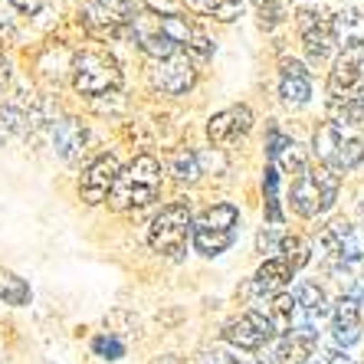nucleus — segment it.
I'll return each instance as SVG.
<instances>
[{"instance_id": "nucleus-1", "label": "nucleus", "mask_w": 364, "mask_h": 364, "mask_svg": "<svg viewBox=\"0 0 364 364\" xmlns=\"http://www.w3.org/2000/svg\"><path fill=\"white\" fill-rule=\"evenodd\" d=\"M161 194V161L154 154H138L119 171L109 194L112 210H141Z\"/></svg>"}, {"instance_id": "nucleus-2", "label": "nucleus", "mask_w": 364, "mask_h": 364, "mask_svg": "<svg viewBox=\"0 0 364 364\" xmlns=\"http://www.w3.org/2000/svg\"><path fill=\"white\" fill-rule=\"evenodd\" d=\"M338 191H341V178L335 171L315 164V168H305L302 174H296L292 187H289V203L292 210L305 220H315L335 207L338 200Z\"/></svg>"}, {"instance_id": "nucleus-3", "label": "nucleus", "mask_w": 364, "mask_h": 364, "mask_svg": "<svg viewBox=\"0 0 364 364\" xmlns=\"http://www.w3.org/2000/svg\"><path fill=\"white\" fill-rule=\"evenodd\" d=\"M73 69V85L79 95L99 99V95L119 92L122 89V63L112 56L109 50H82L69 63Z\"/></svg>"}, {"instance_id": "nucleus-4", "label": "nucleus", "mask_w": 364, "mask_h": 364, "mask_svg": "<svg viewBox=\"0 0 364 364\" xmlns=\"http://www.w3.org/2000/svg\"><path fill=\"white\" fill-rule=\"evenodd\" d=\"M237 227H240V210L233 203H213L210 210H203L191 227V240L194 250L207 259L227 253L233 240H237Z\"/></svg>"}, {"instance_id": "nucleus-5", "label": "nucleus", "mask_w": 364, "mask_h": 364, "mask_svg": "<svg viewBox=\"0 0 364 364\" xmlns=\"http://www.w3.org/2000/svg\"><path fill=\"white\" fill-rule=\"evenodd\" d=\"M191 227H194V213H191V203L178 200L168 203L158 210V217L148 227V246H151L158 256H171L178 259L184 253L187 237H191Z\"/></svg>"}, {"instance_id": "nucleus-6", "label": "nucleus", "mask_w": 364, "mask_h": 364, "mask_svg": "<svg viewBox=\"0 0 364 364\" xmlns=\"http://www.w3.org/2000/svg\"><path fill=\"white\" fill-rule=\"evenodd\" d=\"M312 151L315 158L322 161V168L335 171V174H348V171H355L358 164L364 161V141L355 135H348V132H341V128H335L331 122H325V125H318V132H315L312 138Z\"/></svg>"}, {"instance_id": "nucleus-7", "label": "nucleus", "mask_w": 364, "mask_h": 364, "mask_svg": "<svg viewBox=\"0 0 364 364\" xmlns=\"http://www.w3.org/2000/svg\"><path fill=\"white\" fill-rule=\"evenodd\" d=\"M138 0H89L82 7V26L95 40H115L132 26Z\"/></svg>"}, {"instance_id": "nucleus-8", "label": "nucleus", "mask_w": 364, "mask_h": 364, "mask_svg": "<svg viewBox=\"0 0 364 364\" xmlns=\"http://www.w3.org/2000/svg\"><path fill=\"white\" fill-rule=\"evenodd\" d=\"M364 99V40H348L328 73V102Z\"/></svg>"}, {"instance_id": "nucleus-9", "label": "nucleus", "mask_w": 364, "mask_h": 364, "mask_svg": "<svg viewBox=\"0 0 364 364\" xmlns=\"http://www.w3.org/2000/svg\"><path fill=\"white\" fill-rule=\"evenodd\" d=\"M318 253L331 266H355L364 263V230L348 220H331L318 230Z\"/></svg>"}, {"instance_id": "nucleus-10", "label": "nucleus", "mask_w": 364, "mask_h": 364, "mask_svg": "<svg viewBox=\"0 0 364 364\" xmlns=\"http://www.w3.org/2000/svg\"><path fill=\"white\" fill-rule=\"evenodd\" d=\"M148 82H151L154 92H161V95H187L197 82L194 60L187 53H174L168 60H151Z\"/></svg>"}, {"instance_id": "nucleus-11", "label": "nucleus", "mask_w": 364, "mask_h": 364, "mask_svg": "<svg viewBox=\"0 0 364 364\" xmlns=\"http://www.w3.org/2000/svg\"><path fill=\"white\" fill-rule=\"evenodd\" d=\"M272 338H276V331H272L269 318H266L259 309H250V312H243L240 318L223 325V341L233 345V351H250V355H256V351H263Z\"/></svg>"}, {"instance_id": "nucleus-12", "label": "nucleus", "mask_w": 364, "mask_h": 364, "mask_svg": "<svg viewBox=\"0 0 364 364\" xmlns=\"http://www.w3.org/2000/svg\"><path fill=\"white\" fill-rule=\"evenodd\" d=\"M119 158L115 154H99L89 168L82 171V178H79V200L95 207V203L109 200L112 187H115V178H119Z\"/></svg>"}, {"instance_id": "nucleus-13", "label": "nucleus", "mask_w": 364, "mask_h": 364, "mask_svg": "<svg viewBox=\"0 0 364 364\" xmlns=\"http://www.w3.org/2000/svg\"><path fill=\"white\" fill-rule=\"evenodd\" d=\"M158 23L168 33V40L178 46V53H187L191 60H210L213 56V43L207 40V33H200L187 17H178V14H158Z\"/></svg>"}, {"instance_id": "nucleus-14", "label": "nucleus", "mask_w": 364, "mask_h": 364, "mask_svg": "<svg viewBox=\"0 0 364 364\" xmlns=\"http://www.w3.org/2000/svg\"><path fill=\"white\" fill-rule=\"evenodd\" d=\"M299 26H302V46L312 63H325L338 46V33L331 26L328 17L315 14V10H302L299 14Z\"/></svg>"}, {"instance_id": "nucleus-15", "label": "nucleus", "mask_w": 364, "mask_h": 364, "mask_svg": "<svg viewBox=\"0 0 364 364\" xmlns=\"http://www.w3.org/2000/svg\"><path fill=\"white\" fill-rule=\"evenodd\" d=\"M128 30H132L138 50H141L148 60H168V56L178 53V46L168 40V33H164L161 23H158V14H135V20H132Z\"/></svg>"}, {"instance_id": "nucleus-16", "label": "nucleus", "mask_w": 364, "mask_h": 364, "mask_svg": "<svg viewBox=\"0 0 364 364\" xmlns=\"http://www.w3.org/2000/svg\"><path fill=\"white\" fill-rule=\"evenodd\" d=\"M250 128H253V112H250V105H230V109L210 115V122H207V138H210L213 144H230V141H237V138L250 135Z\"/></svg>"}, {"instance_id": "nucleus-17", "label": "nucleus", "mask_w": 364, "mask_h": 364, "mask_svg": "<svg viewBox=\"0 0 364 364\" xmlns=\"http://www.w3.org/2000/svg\"><path fill=\"white\" fill-rule=\"evenodd\" d=\"M331 338L338 348H351L361 341V331H364V312L358 309L355 302L348 296H341L338 302L331 305Z\"/></svg>"}, {"instance_id": "nucleus-18", "label": "nucleus", "mask_w": 364, "mask_h": 364, "mask_svg": "<svg viewBox=\"0 0 364 364\" xmlns=\"http://www.w3.org/2000/svg\"><path fill=\"white\" fill-rule=\"evenodd\" d=\"M312 95V79H309V69L299 60H282L279 66V99L286 102L289 109H302Z\"/></svg>"}, {"instance_id": "nucleus-19", "label": "nucleus", "mask_w": 364, "mask_h": 364, "mask_svg": "<svg viewBox=\"0 0 364 364\" xmlns=\"http://www.w3.org/2000/svg\"><path fill=\"white\" fill-rule=\"evenodd\" d=\"M53 144H56V154L66 164H79L85 154V144H89V132L79 119H63L53 132Z\"/></svg>"}, {"instance_id": "nucleus-20", "label": "nucleus", "mask_w": 364, "mask_h": 364, "mask_svg": "<svg viewBox=\"0 0 364 364\" xmlns=\"http://www.w3.org/2000/svg\"><path fill=\"white\" fill-rule=\"evenodd\" d=\"M292 276L296 272L289 269V263L282 259V256H276V259H266L259 269H256L253 282H250V292H256V296H279V292H286V286L292 282Z\"/></svg>"}, {"instance_id": "nucleus-21", "label": "nucleus", "mask_w": 364, "mask_h": 364, "mask_svg": "<svg viewBox=\"0 0 364 364\" xmlns=\"http://www.w3.org/2000/svg\"><path fill=\"white\" fill-rule=\"evenodd\" d=\"M184 7L197 17H210L220 23H233L243 17V0H184Z\"/></svg>"}, {"instance_id": "nucleus-22", "label": "nucleus", "mask_w": 364, "mask_h": 364, "mask_svg": "<svg viewBox=\"0 0 364 364\" xmlns=\"http://www.w3.org/2000/svg\"><path fill=\"white\" fill-rule=\"evenodd\" d=\"M168 171L181 184H194V181L200 178V158H197V151H191V148H181V151L171 154Z\"/></svg>"}, {"instance_id": "nucleus-23", "label": "nucleus", "mask_w": 364, "mask_h": 364, "mask_svg": "<svg viewBox=\"0 0 364 364\" xmlns=\"http://www.w3.org/2000/svg\"><path fill=\"white\" fill-rule=\"evenodd\" d=\"M30 286H26V279H20L17 272L10 269H0V302L4 305H26L30 302Z\"/></svg>"}, {"instance_id": "nucleus-24", "label": "nucleus", "mask_w": 364, "mask_h": 364, "mask_svg": "<svg viewBox=\"0 0 364 364\" xmlns=\"http://www.w3.org/2000/svg\"><path fill=\"white\" fill-rule=\"evenodd\" d=\"M263 194H266V220H269V223H282V210H279V171H276V164H269V168H266Z\"/></svg>"}, {"instance_id": "nucleus-25", "label": "nucleus", "mask_w": 364, "mask_h": 364, "mask_svg": "<svg viewBox=\"0 0 364 364\" xmlns=\"http://www.w3.org/2000/svg\"><path fill=\"white\" fill-rule=\"evenodd\" d=\"M279 256L289 263V269L299 272L309 259H312V246H309V240H302V237H282V253Z\"/></svg>"}, {"instance_id": "nucleus-26", "label": "nucleus", "mask_w": 364, "mask_h": 364, "mask_svg": "<svg viewBox=\"0 0 364 364\" xmlns=\"http://www.w3.org/2000/svg\"><path fill=\"white\" fill-rule=\"evenodd\" d=\"M92 351L99 358H105V361H119V358L125 355V345H122L115 335H99V338L92 341Z\"/></svg>"}, {"instance_id": "nucleus-27", "label": "nucleus", "mask_w": 364, "mask_h": 364, "mask_svg": "<svg viewBox=\"0 0 364 364\" xmlns=\"http://www.w3.org/2000/svg\"><path fill=\"white\" fill-rule=\"evenodd\" d=\"M305 364H355V358H348L341 348H315Z\"/></svg>"}, {"instance_id": "nucleus-28", "label": "nucleus", "mask_w": 364, "mask_h": 364, "mask_svg": "<svg viewBox=\"0 0 364 364\" xmlns=\"http://www.w3.org/2000/svg\"><path fill=\"white\" fill-rule=\"evenodd\" d=\"M256 250H259L263 256H269V259H276V256L282 253V237L276 233V230H263L259 240H256Z\"/></svg>"}, {"instance_id": "nucleus-29", "label": "nucleus", "mask_w": 364, "mask_h": 364, "mask_svg": "<svg viewBox=\"0 0 364 364\" xmlns=\"http://www.w3.org/2000/svg\"><path fill=\"white\" fill-rule=\"evenodd\" d=\"M282 17H286V14H282V4H279V0H263V4H259V23H263L266 30L279 26Z\"/></svg>"}, {"instance_id": "nucleus-30", "label": "nucleus", "mask_w": 364, "mask_h": 364, "mask_svg": "<svg viewBox=\"0 0 364 364\" xmlns=\"http://www.w3.org/2000/svg\"><path fill=\"white\" fill-rule=\"evenodd\" d=\"M345 296L351 299V302L358 305L364 312V276H348V282H345Z\"/></svg>"}, {"instance_id": "nucleus-31", "label": "nucleus", "mask_w": 364, "mask_h": 364, "mask_svg": "<svg viewBox=\"0 0 364 364\" xmlns=\"http://www.w3.org/2000/svg\"><path fill=\"white\" fill-rule=\"evenodd\" d=\"M289 148H292V138L279 135V132H272V135H269V141H266V154H269L272 161H276L279 154H286Z\"/></svg>"}, {"instance_id": "nucleus-32", "label": "nucleus", "mask_w": 364, "mask_h": 364, "mask_svg": "<svg viewBox=\"0 0 364 364\" xmlns=\"http://www.w3.org/2000/svg\"><path fill=\"white\" fill-rule=\"evenodd\" d=\"M200 364H233V361H230V355L227 351H220V348H203Z\"/></svg>"}, {"instance_id": "nucleus-33", "label": "nucleus", "mask_w": 364, "mask_h": 364, "mask_svg": "<svg viewBox=\"0 0 364 364\" xmlns=\"http://www.w3.org/2000/svg\"><path fill=\"white\" fill-rule=\"evenodd\" d=\"M10 4H14V7H17L20 14H26V17H33V14H40V10L46 7L50 0H10Z\"/></svg>"}, {"instance_id": "nucleus-34", "label": "nucleus", "mask_w": 364, "mask_h": 364, "mask_svg": "<svg viewBox=\"0 0 364 364\" xmlns=\"http://www.w3.org/2000/svg\"><path fill=\"white\" fill-rule=\"evenodd\" d=\"M230 361L233 364H263V358L250 355V351H230Z\"/></svg>"}, {"instance_id": "nucleus-35", "label": "nucleus", "mask_w": 364, "mask_h": 364, "mask_svg": "<svg viewBox=\"0 0 364 364\" xmlns=\"http://www.w3.org/2000/svg\"><path fill=\"white\" fill-rule=\"evenodd\" d=\"M7 82V60H4V56H0V85Z\"/></svg>"}, {"instance_id": "nucleus-36", "label": "nucleus", "mask_w": 364, "mask_h": 364, "mask_svg": "<svg viewBox=\"0 0 364 364\" xmlns=\"http://www.w3.org/2000/svg\"><path fill=\"white\" fill-rule=\"evenodd\" d=\"M361 220H364V200H361Z\"/></svg>"}, {"instance_id": "nucleus-37", "label": "nucleus", "mask_w": 364, "mask_h": 364, "mask_svg": "<svg viewBox=\"0 0 364 364\" xmlns=\"http://www.w3.org/2000/svg\"><path fill=\"white\" fill-rule=\"evenodd\" d=\"M253 4H263V0H253Z\"/></svg>"}]
</instances>
